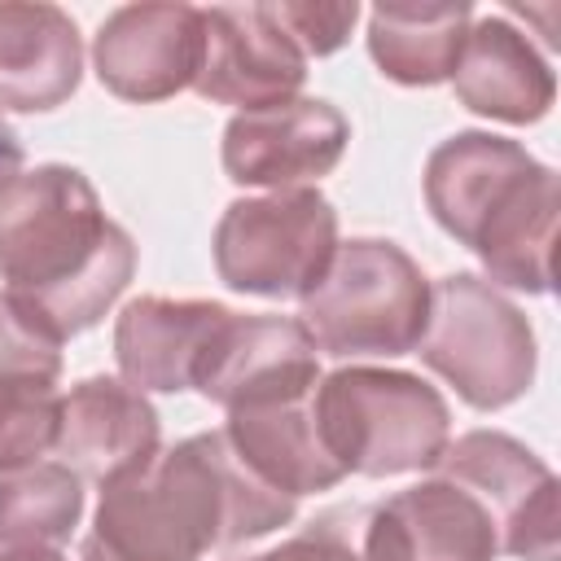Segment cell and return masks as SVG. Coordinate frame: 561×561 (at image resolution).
Wrapping results in <instances>:
<instances>
[{"label": "cell", "mask_w": 561, "mask_h": 561, "mask_svg": "<svg viewBox=\"0 0 561 561\" xmlns=\"http://www.w3.org/2000/svg\"><path fill=\"white\" fill-rule=\"evenodd\" d=\"M162 447L158 408L123 377H83L61 399V434L53 456L79 482L105 486L110 478L145 465Z\"/></svg>", "instance_id": "4fadbf2b"}, {"label": "cell", "mask_w": 561, "mask_h": 561, "mask_svg": "<svg viewBox=\"0 0 561 561\" xmlns=\"http://www.w3.org/2000/svg\"><path fill=\"white\" fill-rule=\"evenodd\" d=\"M83 522V482L61 460L0 473V557L61 548Z\"/></svg>", "instance_id": "ffe728a7"}, {"label": "cell", "mask_w": 561, "mask_h": 561, "mask_svg": "<svg viewBox=\"0 0 561 561\" xmlns=\"http://www.w3.org/2000/svg\"><path fill=\"white\" fill-rule=\"evenodd\" d=\"M456 101L495 123H539L557 101V75L548 57L504 13L469 22L460 61L451 70Z\"/></svg>", "instance_id": "9a60e30c"}, {"label": "cell", "mask_w": 561, "mask_h": 561, "mask_svg": "<svg viewBox=\"0 0 561 561\" xmlns=\"http://www.w3.org/2000/svg\"><path fill=\"white\" fill-rule=\"evenodd\" d=\"M26 377H61V337L35 311H26L18 298L0 289V386Z\"/></svg>", "instance_id": "7402d4cb"}, {"label": "cell", "mask_w": 561, "mask_h": 561, "mask_svg": "<svg viewBox=\"0 0 561 561\" xmlns=\"http://www.w3.org/2000/svg\"><path fill=\"white\" fill-rule=\"evenodd\" d=\"M324 451L351 478L434 469L451 443V412L438 386L403 368L351 364L320 377L311 394Z\"/></svg>", "instance_id": "277c9868"}, {"label": "cell", "mask_w": 561, "mask_h": 561, "mask_svg": "<svg viewBox=\"0 0 561 561\" xmlns=\"http://www.w3.org/2000/svg\"><path fill=\"white\" fill-rule=\"evenodd\" d=\"M307 83V57L276 22L272 4L202 9V61L193 92L210 105L263 110L294 101Z\"/></svg>", "instance_id": "30bf717a"}, {"label": "cell", "mask_w": 561, "mask_h": 561, "mask_svg": "<svg viewBox=\"0 0 561 561\" xmlns=\"http://www.w3.org/2000/svg\"><path fill=\"white\" fill-rule=\"evenodd\" d=\"M61 390L57 381L26 377L0 386V473L39 465L53 456L61 434Z\"/></svg>", "instance_id": "44dd1931"}, {"label": "cell", "mask_w": 561, "mask_h": 561, "mask_svg": "<svg viewBox=\"0 0 561 561\" xmlns=\"http://www.w3.org/2000/svg\"><path fill=\"white\" fill-rule=\"evenodd\" d=\"M320 351L298 316H241L232 311L206 346L193 390L224 412L298 399L320 381Z\"/></svg>", "instance_id": "7c38bea8"}, {"label": "cell", "mask_w": 561, "mask_h": 561, "mask_svg": "<svg viewBox=\"0 0 561 561\" xmlns=\"http://www.w3.org/2000/svg\"><path fill=\"white\" fill-rule=\"evenodd\" d=\"M276 22L285 26V35L298 44V53L311 57H329L351 39V26L359 22V4H316V0H280L272 4Z\"/></svg>", "instance_id": "603a6c76"}, {"label": "cell", "mask_w": 561, "mask_h": 561, "mask_svg": "<svg viewBox=\"0 0 561 561\" xmlns=\"http://www.w3.org/2000/svg\"><path fill=\"white\" fill-rule=\"evenodd\" d=\"M136 272V241L79 167L39 162L0 188V280L61 342L101 324Z\"/></svg>", "instance_id": "7a4b0ae2"}, {"label": "cell", "mask_w": 561, "mask_h": 561, "mask_svg": "<svg viewBox=\"0 0 561 561\" xmlns=\"http://www.w3.org/2000/svg\"><path fill=\"white\" fill-rule=\"evenodd\" d=\"M83 79V39L66 9L0 0V110L48 114Z\"/></svg>", "instance_id": "2e32d148"}, {"label": "cell", "mask_w": 561, "mask_h": 561, "mask_svg": "<svg viewBox=\"0 0 561 561\" xmlns=\"http://www.w3.org/2000/svg\"><path fill=\"white\" fill-rule=\"evenodd\" d=\"M473 22L469 0H394L368 13V57L390 83L438 88L451 83L465 35Z\"/></svg>", "instance_id": "d6986e66"}, {"label": "cell", "mask_w": 561, "mask_h": 561, "mask_svg": "<svg viewBox=\"0 0 561 561\" xmlns=\"http://www.w3.org/2000/svg\"><path fill=\"white\" fill-rule=\"evenodd\" d=\"M202 61V9L145 0L114 9L92 39V70L118 101L153 105L193 88Z\"/></svg>", "instance_id": "8fae6325"}, {"label": "cell", "mask_w": 561, "mask_h": 561, "mask_svg": "<svg viewBox=\"0 0 561 561\" xmlns=\"http://www.w3.org/2000/svg\"><path fill=\"white\" fill-rule=\"evenodd\" d=\"M22 140H18V131L9 127V118L0 114V188L13 180V175H22Z\"/></svg>", "instance_id": "d4e9b609"}, {"label": "cell", "mask_w": 561, "mask_h": 561, "mask_svg": "<svg viewBox=\"0 0 561 561\" xmlns=\"http://www.w3.org/2000/svg\"><path fill=\"white\" fill-rule=\"evenodd\" d=\"M337 250V210L320 188H276L224 206L210 254L228 289L307 298Z\"/></svg>", "instance_id": "52a82bcc"}, {"label": "cell", "mask_w": 561, "mask_h": 561, "mask_svg": "<svg viewBox=\"0 0 561 561\" xmlns=\"http://www.w3.org/2000/svg\"><path fill=\"white\" fill-rule=\"evenodd\" d=\"M351 145L346 114L324 96H294L228 118L219 140L224 175L241 188H316Z\"/></svg>", "instance_id": "9c48e42d"}, {"label": "cell", "mask_w": 561, "mask_h": 561, "mask_svg": "<svg viewBox=\"0 0 561 561\" xmlns=\"http://www.w3.org/2000/svg\"><path fill=\"white\" fill-rule=\"evenodd\" d=\"M434 469L486 504L500 530V552L517 561H561V486L522 438L504 430H469L443 447Z\"/></svg>", "instance_id": "ba28073f"}, {"label": "cell", "mask_w": 561, "mask_h": 561, "mask_svg": "<svg viewBox=\"0 0 561 561\" xmlns=\"http://www.w3.org/2000/svg\"><path fill=\"white\" fill-rule=\"evenodd\" d=\"M377 526L390 561H495L500 530L486 504L460 482L434 473L377 500Z\"/></svg>", "instance_id": "e0dca14e"}, {"label": "cell", "mask_w": 561, "mask_h": 561, "mask_svg": "<svg viewBox=\"0 0 561 561\" xmlns=\"http://www.w3.org/2000/svg\"><path fill=\"white\" fill-rule=\"evenodd\" d=\"M416 355L469 408L500 412L535 386L539 346L526 311L473 272L430 280V320Z\"/></svg>", "instance_id": "8992f818"}, {"label": "cell", "mask_w": 561, "mask_h": 561, "mask_svg": "<svg viewBox=\"0 0 561 561\" xmlns=\"http://www.w3.org/2000/svg\"><path fill=\"white\" fill-rule=\"evenodd\" d=\"M320 386V381H316ZM316 394V390H311ZM311 394L298 399H272V403H250V408H232L224 421V438L232 443V451L276 491H285L289 500H302L311 491H333L346 473L337 469V460L324 451L320 430H316V412H311Z\"/></svg>", "instance_id": "ac0fdd59"}, {"label": "cell", "mask_w": 561, "mask_h": 561, "mask_svg": "<svg viewBox=\"0 0 561 561\" xmlns=\"http://www.w3.org/2000/svg\"><path fill=\"white\" fill-rule=\"evenodd\" d=\"M241 561H346V548H342V539L333 535V526L324 517H311L285 543H276L259 557H241Z\"/></svg>", "instance_id": "cb8c5ba5"}, {"label": "cell", "mask_w": 561, "mask_h": 561, "mask_svg": "<svg viewBox=\"0 0 561 561\" xmlns=\"http://www.w3.org/2000/svg\"><path fill=\"white\" fill-rule=\"evenodd\" d=\"M232 316L215 298H131L114 320V359L127 386L140 394L193 390L210 337Z\"/></svg>", "instance_id": "5bb4252c"}, {"label": "cell", "mask_w": 561, "mask_h": 561, "mask_svg": "<svg viewBox=\"0 0 561 561\" xmlns=\"http://www.w3.org/2000/svg\"><path fill=\"white\" fill-rule=\"evenodd\" d=\"M0 561H66L61 548H26V552H9Z\"/></svg>", "instance_id": "484cf974"}, {"label": "cell", "mask_w": 561, "mask_h": 561, "mask_svg": "<svg viewBox=\"0 0 561 561\" xmlns=\"http://www.w3.org/2000/svg\"><path fill=\"white\" fill-rule=\"evenodd\" d=\"M320 355L394 359L412 355L430 320V276L386 237L337 241L324 276L298 311Z\"/></svg>", "instance_id": "5b68a950"}, {"label": "cell", "mask_w": 561, "mask_h": 561, "mask_svg": "<svg viewBox=\"0 0 561 561\" xmlns=\"http://www.w3.org/2000/svg\"><path fill=\"white\" fill-rule=\"evenodd\" d=\"M421 188L434 224L478 254L482 280L517 294L552 289L561 180L526 145L456 131L430 149Z\"/></svg>", "instance_id": "3957f363"}, {"label": "cell", "mask_w": 561, "mask_h": 561, "mask_svg": "<svg viewBox=\"0 0 561 561\" xmlns=\"http://www.w3.org/2000/svg\"><path fill=\"white\" fill-rule=\"evenodd\" d=\"M298 500L267 486L224 438L188 434L110 478L79 561H202L289 526Z\"/></svg>", "instance_id": "6da1fadb"}]
</instances>
